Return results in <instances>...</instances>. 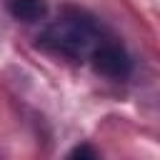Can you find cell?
<instances>
[{
  "label": "cell",
  "instance_id": "cell-1",
  "mask_svg": "<svg viewBox=\"0 0 160 160\" xmlns=\"http://www.w3.org/2000/svg\"><path fill=\"white\" fill-rule=\"evenodd\" d=\"M105 38V28L90 12L68 8L38 35V48L68 60H90V55Z\"/></svg>",
  "mask_w": 160,
  "mask_h": 160
},
{
  "label": "cell",
  "instance_id": "cell-2",
  "mask_svg": "<svg viewBox=\"0 0 160 160\" xmlns=\"http://www.w3.org/2000/svg\"><path fill=\"white\" fill-rule=\"evenodd\" d=\"M88 62L92 65V70L98 75H102L108 80H125L132 70V60H130L128 50L110 35L95 48V52L90 55Z\"/></svg>",
  "mask_w": 160,
  "mask_h": 160
},
{
  "label": "cell",
  "instance_id": "cell-4",
  "mask_svg": "<svg viewBox=\"0 0 160 160\" xmlns=\"http://www.w3.org/2000/svg\"><path fill=\"white\" fill-rule=\"evenodd\" d=\"M65 160H102V155H100L90 142H80V145H75V148L68 152Z\"/></svg>",
  "mask_w": 160,
  "mask_h": 160
},
{
  "label": "cell",
  "instance_id": "cell-3",
  "mask_svg": "<svg viewBox=\"0 0 160 160\" xmlns=\"http://www.w3.org/2000/svg\"><path fill=\"white\" fill-rule=\"evenodd\" d=\"M8 10L15 20L38 22L48 15V2L45 0H8Z\"/></svg>",
  "mask_w": 160,
  "mask_h": 160
}]
</instances>
